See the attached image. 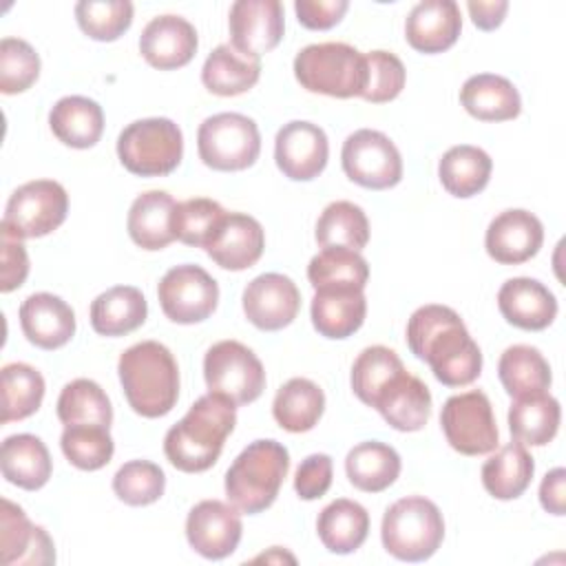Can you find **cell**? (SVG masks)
<instances>
[{"mask_svg":"<svg viewBox=\"0 0 566 566\" xmlns=\"http://www.w3.org/2000/svg\"><path fill=\"white\" fill-rule=\"evenodd\" d=\"M316 531L329 553L347 555L363 546L369 533V513L354 500L329 502L316 520Z\"/></svg>","mask_w":566,"mask_h":566,"instance_id":"cell-34","label":"cell"},{"mask_svg":"<svg viewBox=\"0 0 566 566\" xmlns=\"http://www.w3.org/2000/svg\"><path fill=\"white\" fill-rule=\"evenodd\" d=\"M66 460L82 471H97L113 458L115 442L106 427L99 424H69L60 438Z\"/></svg>","mask_w":566,"mask_h":566,"instance_id":"cell-45","label":"cell"},{"mask_svg":"<svg viewBox=\"0 0 566 566\" xmlns=\"http://www.w3.org/2000/svg\"><path fill=\"white\" fill-rule=\"evenodd\" d=\"M491 168L493 161L482 148L460 144L442 155L438 164V177L449 195L467 199L486 188L491 179Z\"/></svg>","mask_w":566,"mask_h":566,"instance_id":"cell-37","label":"cell"},{"mask_svg":"<svg viewBox=\"0 0 566 566\" xmlns=\"http://www.w3.org/2000/svg\"><path fill=\"white\" fill-rule=\"evenodd\" d=\"M380 537L385 551L396 559L424 562L442 544L444 520L431 500L409 495L385 511Z\"/></svg>","mask_w":566,"mask_h":566,"instance_id":"cell-6","label":"cell"},{"mask_svg":"<svg viewBox=\"0 0 566 566\" xmlns=\"http://www.w3.org/2000/svg\"><path fill=\"white\" fill-rule=\"evenodd\" d=\"M294 75L310 93L329 97H360L367 84L365 55L345 42H323L301 49Z\"/></svg>","mask_w":566,"mask_h":566,"instance_id":"cell-5","label":"cell"},{"mask_svg":"<svg viewBox=\"0 0 566 566\" xmlns=\"http://www.w3.org/2000/svg\"><path fill=\"white\" fill-rule=\"evenodd\" d=\"M285 20L279 0H237L230 7V44L261 57L283 38Z\"/></svg>","mask_w":566,"mask_h":566,"instance_id":"cell-17","label":"cell"},{"mask_svg":"<svg viewBox=\"0 0 566 566\" xmlns=\"http://www.w3.org/2000/svg\"><path fill=\"white\" fill-rule=\"evenodd\" d=\"M175 199L164 190L142 192L128 210L126 228L135 245L142 250H161L175 241L172 217Z\"/></svg>","mask_w":566,"mask_h":566,"instance_id":"cell-28","label":"cell"},{"mask_svg":"<svg viewBox=\"0 0 566 566\" xmlns=\"http://www.w3.org/2000/svg\"><path fill=\"white\" fill-rule=\"evenodd\" d=\"M234 407L228 398L210 391L197 398L164 438L168 462L184 473L208 471L219 460L223 442L237 424Z\"/></svg>","mask_w":566,"mask_h":566,"instance_id":"cell-2","label":"cell"},{"mask_svg":"<svg viewBox=\"0 0 566 566\" xmlns=\"http://www.w3.org/2000/svg\"><path fill=\"white\" fill-rule=\"evenodd\" d=\"M460 102L480 122L515 119L522 111V99L513 82L495 73L471 75L460 88Z\"/></svg>","mask_w":566,"mask_h":566,"instance_id":"cell-27","label":"cell"},{"mask_svg":"<svg viewBox=\"0 0 566 566\" xmlns=\"http://www.w3.org/2000/svg\"><path fill=\"white\" fill-rule=\"evenodd\" d=\"M345 473L358 491L380 493L400 475V455L385 442H360L347 453Z\"/></svg>","mask_w":566,"mask_h":566,"instance_id":"cell-36","label":"cell"},{"mask_svg":"<svg viewBox=\"0 0 566 566\" xmlns=\"http://www.w3.org/2000/svg\"><path fill=\"white\" fill-rule=\"evenodd\" d=\"M239 509L221 500H203L195 504L186 520L188 544L206 559H223L232 555L241 542Z\"/></svg>","mask_w":566,"mask_h":566,"instance_id":"cell-14","label":"cell"},{"mask_svg":"<svg viewBox=\"0 0 566 566\" xmlns=\"http://www.w3.org/2000/svg\"><path fill=\"white\" fill-rule=\"evenodd\" d=\"M117 157L137 177H164L181 164L184 135L168 117L137 119L119 133Z\"/></svg>","mask_w":566,"mask_h":566,"instance_id":"cell-7","label":"cell"},{"mask_svg":"<svg viewBox=\"0 0 566 566\" xmlns=\"http://www.w3.org/2000/svg\"><path fill=\"white\" fill-rule=\"evenodd\" d=\"M467 9L471 13V20L478 29L482 31H493L502 24L506 11H509V2L506 0H497V2H467Z\"/></svg>","mask_w":566,"mask_h":566,"instance_id":"cell-55","label":"cell"},{"mask_svg":"<svg viewBox=\"0 0 566 566\" xmlns=\"http://www.w3.org/2000/svg\"><path fill=\"white\" fill-rule=\"evenodd\" d=\"M146 314V298L133 285H115L91 303V325L99 336H126L144 325Z\"/></svg>","mask_w":566,"mask_h":566,"instance_id":"cell-32","label":"cell"},{"mask_svg":"<svg viewBox=\"0 0 566 566\" xmlns=\"http://www.w3.org/2000/svg\"><path fill=\"white\" fill-rule=\"evenodd\" d=\"M290 471V453L276 440L250 442L226 473L228 502L241 513L254 515L272 506Z\"/></svg>","mask_w":566,"mask_h":566,"instance_id":"cell-4","label":"cell"},{"mask_svg":"<svg viewBox=\"0 0 566 566\" xmlns=\"http://www.w3.org/2000/svg\"><path fill=\"white\" fill-rule=\"evenodd\" d=\"M497 307L502 316L526 332L546 329L557 316V301L553 292L537 279H509L497 292Z\"/></svg>","mask_w":566,"mask_h":566,"instance_id":"cell-25","label":"cell"},{"mask_svg":"<svg viewBox=\"0 0 566 566\" xmlns=\"http://www.w3.org/2000/svg\"><path fill=\"white\" fill-rule=\"evenodd\" d=\"M263 248L265 232L261 223L245 212H228L203 250L219 268L241 272L261 259Z\"/></svg>","mask_w":566,"mask_h":566,"instance_id":"cell-20","label":"cell"},{"mask_svg":"<svg viewBox=\"0 0 566 566\" xmlns=\"http://www.w3.org/2000/svg\"><path fill=\"white\" fill-rule=\"evenodd\" d=\"M345 175L369 190L394 188L402 179V159L396 144L380 130L352 133L340 150Z\"/></svg>","mask_w":566,"mask_h":566,"instance_id":"cell-12","label":"cell"},{"mask_svg":"<svg viewBox=\"0 0 566 566\" xmlns=\"http://www.w3.org/2000/svg\"><path fill=\"white\" fill-rule=\"evenodd\" d=\"M389 427L398 431H420L431 416L429 387L402 369L376 396L371 405Z\"/></svg>","mask_w":566,"mask_h":566,"instance_id":"cell-24","label":"cell"},{"mask_svg":"<svg viewBox=\"0 0 566 566\" xmlns=\"http://www.w3.org/2000/svg\"><path fill=\"white\" fill-rule=\"evenodd\" d=\"M349 9L347 0H296L294 11L298 22L312 31H327L340 22Z\"/></svg>","mask_w":566,"mask_h":566,"instance_id":"cell-53","label":"cell"},{"mask_svg":"<svg viewBox=\"0 0 566 566\" xmlns=\"http://www.w3.org/2000/svg\"><path fill=\"white\" fill-rule=\"evenodd\" d=\"M69 212V195L53 179H35L15 188L7 201L2 228L20 239H35L57 230Z\"/></svg>","mask_w":566,"mask_h":566,"instance_id":"cell-10","label":"cell"},{"mask_svg":"<svg viewBox=\"0 0 566 566\" xmlns=\"http://www.w3.org/2000/svg\"><path fill=\"white\" fill-rule=\"evenodd\" d=\"M2 228V226H0ZM2 234V272H0V292H11L20 287L29 274V256L24 243L9 228L0 230Z\"/></svg>","mask_w":566,"mask_h":566,"instance_id":"cell-52","label":"cell"},{"mask_svg":"<svg viewBox=\"0 0 566 566\" xmlns=\"http://www.w3.org/2000/svg\"><path fill=\"white\" fill-rule=\"evenodd\" d=\"M0 467L7 482L27 491L42 489L53 471L46 444L33 433H15L4 438Z\"/></svg>","mask_w":566,"mask_h":566,"instance_id":"cell-29","label":"cell"},{"mask_svg":"<svg viewBox=\"0 0 566 566\" xmlns=\"http://www.w3.org/2000/svg\"><path fill=\"white\" fill-rule=\"evenodd\" d=\"M75 20L88 38L113 42L128 31L133 4L128 0H80L75 4Z\"/></svg>","mask_w":566,"mask_h":566,"instance_id":"cell-46","label":"cell"},{"mask_svg":"<svg viewBox=\"0 0 566 566\" xmlns=\"http://www.w3.org/2000/svg\"><path fill=\"white\" fill-rule=\"evenodd\" d=\"M40 75V55L20 38H4L0 42V91L15 95L33 86Z\"/></svg>","mask_w":566,"mask_h":566,"instance_id":"cell-49","label":"cell"},{"mask_svg":"<svg viewBox=\"0 0 566 566\" xmlns=\"http://www.w3.org/2000/svg\"><path fill=\"white\" fill-rule=\"evenodd\" d=\"M203 378L210 394H219L232 405L254 402L265 389L261 360L239 340H219L206 352Z\"/></svg>","mask_w":566,"mask_h":566,"instance_id":"cell-9","label":"cell"},{"mask_svg":"<svg viewBox=\"0 0 566 566\" xmlns=\"http://www.w3.org/2000/svg\"><path fill=\"white\" fill-rule=\"evenodd\" d=\"M462 31L460 7L453 0L418 2L405 22V38L420 53H442L455 44Z\"/></svg>","mask_w":566,"mask_h":566,"instance_id":"cell-22","label":"cell"},{"mask_svg":"<svg viewBox=\"0 0 566 566\" xmlns=\"http://www.w3.org/2000/svg\"><path fill=\"white\" fill-rule=\"evenodd\" d=\"M329 157L327 135L321 126L303 119L285 124L274 139V159L279 170L292 181L318 177Z\"/></svg>","mask_w":566,"mask_h":566,"instance_id":"cell-15","label":"cell"},{"mask_svg":"<svg viewBox=\"0 0 566 566\" xmlns=\"http://www.w3.org/2000/svg\"><path fill=\"white\" fill-rule=\"evenodd\" d=\"M49 126L62 144L71 148H91L104 133V113L95 99L66 95L51 108Z\"/></svg>","mask_w":566,"mask_h":566,"instance_id":"cell-31","label":"cell"},{"mask_svg":"<svg viewBox=\"0 0 566 566\" xmlns=\"http://www.w3.org/2000/svg\"><path fill=\"white\" fill-rule=\"evenodd\" d=\"M197 31L181 15H157L139 35V53L144 60L159 69L172 71L186 66L197 53Z\"/></svg>","mask_w":566,"mask_h":566,"instance_id":"cell-21","label":"cell"},{"mask_svg":"<svg viewBox=\"0 0 566 566\" xmlns=\"http://www.w3.org/2000/svg\"><path fill=\"white\" fill-rule=\"evenodd\" d=\"M539 502L553 515L566 513V469L548 471L539 484Z\"/></svg>","mask_w":566,"mask_h":566,"instance_id":"cell-54","label":"cell"},{"mask_svg":"<svg viewBox=\"0 0 566 566\" xmlns=\"http://www.w3.org/2000/svg\"><path fill=\"white\" fill-rule=\"evenodd\" d=\"M559 402L548 391L520 396L509 407L511 436L531 447L548 444L559 429Z\"/></svg>","mask_w":566,"mask_h":566,"instance_id":"cell-35","label":"cell"},{"mask_svg":"<svg viewBox=\"0 0 566 566\" xmlns=\"http://www.w3.org/2000/svg\"><path fill=\"white\" fill-rule=\"evenodd\" d=\"M407 345L447 387L471 385L482 371V352L460 314L447 305H422L407 323Z\"/></svg>","mask_w":566,"mask_h":566,"instance_id":"cell-1","label":"cell"},{"mask_svg":"<svg viewBox=\"0 0 566 566\" xmlns=\"http://www.w3.org/2000/svg\"><path fill=\"white\" fill-rule=\"evenodd\" d=\"M0 562L4 566H40L55 562L49 533L33 524L11 500L0 502Z\"/></svg>","mask_w":566,"mask_h":566,"instance_id":"cell-18","label":"cell"},{"mask_svg":"<svg viewBox=\"0 0 566 566\" xmlns=\"http://www.w3.org/2000/svg\"><path fill=\"white\" fill-rule=\"evenodd\" d=\"M533 473V455L522 442L513 440L482 464V484L495 500H515L528 489Z\"/></svg>","mask_w":566,"mask_h":566,"instance_id":"cell-33","label":"cell"},{"mask_svg":"<svg viewBox=\"0 0 566 566\" xmlns=\"http://www.w3.org/2000/svg\"><path fill=\"white\" fill-rule=\"evenodd\" d=\"M334 464L327 453H312L307 455L294 475V491L301 500H318L332 486Z\"/></svg>","mask_w":566,"mask_h":566,"instance_id":"cell-51","label":"cell"},{"mask_svg":"<svg viewBox=\"0 0 566 566\" xmlns=\"http://www.w3.org/2000/svg\"><path fill=\"white\" fill-rule=\"evenodd\" d=\"M447 442L462 455H484L497 447V424L491 400L484 391L471 389L447 398L440 411Z\"/></svg>","mask_w":566,"mask_h":566,"instance_id":"cell-11","label":"cell"},{"mask_svg":"<svg viewBox=\"0 0 566 566\" xmlns=\"http://www.w3.org/2000/svg\"><path fill=\"white\" fill-rule=\"evenodd\" d=\"M261 77V57L237 51L232 44H219L203 62V86L221 97L250 91Z\"/></svg>","mask_w":566,"mask_h":566,"instance_id":"cell-30","label":"cell"},{"mask_svg":"<svg viewBox=\"0 0 566 566\" xmlns=\"http://www.w3.org/2000/svg\"><path fill=\"white\" fill-rule=\"evenodd\" d=\"M57 418L69 424H99L111 429L113 407L106 391L88 378H75L60 391Z\"/></svg>","mask_w":566,"mask_h":566,"instance_id":"cell-41","label":"cell"},{"mask_svg":"<svg viewBox=\"0 0 566 566\" xmlns=\"http://www.w3.org/2000/svg\"><path fill=\"white\" fill-rule=\"evenodd\" d=\"M307 279L318 287H360L369 279V265L360 252L349 248H323L307 265Z\"/></svg>","mask_w":566,"mask_h":566,"instance_id":"cell-43","label":"cell"},{"mask_svg":"<svg viewBox=\"0 0 566 566\" xmlns=\"http://www.w3.org/2000/svg\"><path fill=\"white\" fill-rule=\"evenodd\" d=\"M325 409L323 389L310 378H290L274 396L272 416L290 433H305L316 427Z\"/></svg>","mask_w":566,"mask_h":566,"instance_id":"cell-38","label":"cell"},{"mask_svg":"<svg viewBox=\"0 0 566 566\" xmlns=\"http://www.w3.org/2000/svg\"><path fill=\"white\" fill-rule=\"evenodd\" d=\"M124 396L144 418L166 416L179 398V367L170 349L157 340H142L117 360Z\"/></svg>","mask_w":566,"mask_h":566,"instance_id":"cell-3","label":"cell"},{"mask_svg":"<svg viewBox=\"0 0 566 566\" xmlns=\"http://www.w3.org/2000/svg\"><path fill=\"white\" fill-rule=\"evenodd\" d=\"M157 296L164 314L172 323L192 325L206 321L217 310L219 285L203 268L184 263L161 276Z\"/></svg>","mask_w":566,"mask_h":566,"instance_id":"cell-13","label":"cell"},{"mask_svg":"<svg viewBox=\"0 0 566 566\" xmlns=\"http://www.w3.org/2000/svg\"><path fill=\"white\" fill-rule=\"evenodd\" d=\"M201 161L221 172L250 168L261 153V133L252 117L241 113H217L197 130Z\"/></svg>","mask_w":566,"mask_h":566,"instance_id":"cell-8","label":"cell"},{"mask_svg":"<svg viewBox=\"0 0 566 566\" xmlns=\"http://www.w3.org/2000/svg\"><path fill=\"white\" fill-rule=\"evenodd\" d=\"M497 376L506 394L513 398L546 391L553 380L548 360L531 345L506 347L497 363Z\"/></svg>","mask_w":566,"mask_h":566,"instance_id":"cell-39","label":"cell"},{"mask_svg":"<svg viewBox=\"0 0 566 566\" xmlns=\"http://www.w3.org/2000/svg\"><path fill=\"white\" fill-rule=\"evenodd\" d=\"M166 475L150 460H130L113 475L115 495L128 506H146L164 495Z\"/></svg>","mask_w":566,"mask_h":566,"instance_id":"cell-47","label":"cell"},{"mask_svg":"<svg viewBox=\"0 0 566 566\" xmlns=\"http://www.w3.org/2000/svg\"><path fill=\"white\" fill-rule=\"evenodd\" d=\"M20 325L27 340L40 349H57L75 334V312L55 294L38 292L20 305Z\"/></svg>","mask_w":566,"mask_h":566,"instance_id":"cell-23","label":"cell"},{"mask_svg":"<svg viewBox=\"0 0 566 566\" xmlns=\"http://www.w3.org/2000/svg\"><path fill=\"white\" fill-rule=\"evenodd\" d=\"M367 301L360 287H318L312 298V325L325 338H347L360 329Z\"/></svg>","mask_w":566,"mask_h":566,"instance_id":"cell-26","label":"cell"},{"mask_svg":"<svg viewBox=\"0 0 566 566\" xmlns=\"http://www.w3.org/2000/svg\"><path fill=\"white\" fill-rule=\"evenodd\" d=\"M369 241V221L360 206L352 201L329 203L316 221V243L321 248H349L360 252Z\"/></svg>","mask_w":566,"mask_h":566,"instance_id":"cell-42","label":"cell"},{"mask_svg":"<svg viewBox=\"0 0 566 566\" xmlns=\"http://www.w3.org/2000/svg\"><path fill=\"white\" fill-rule=\"evenodd\" d=\"M405 369L398 354L385 345L365 347L352 367V389L360 402L374 405L380 389Z\"/></svg>","mask_w":566,"mask_h":566,"instance_id":"cell-44","label":"cell"},{"mask_svg":"<svg viewBox=\"0 0 566 566\" xmlns=\"http://www.w3.org/2000/svg\"><path fill=\"white\" fill-rule=\"evenodd\" d=\"M298 310L301 292L285 274H259L243 290V312L248 321L263 332L287 327L296 318Z\"/></svg>","mask_w":566,"mask_h":566,"instance_id":"cell-16","label":"cell"},{"mask_svg":"<svg viewBox=\"0 0 566 566\" xmlns=\"http://www.w3.org/2000/svg\"><path fill=\"white\" fill-rule=\"evenodd\" d=\"M2 387V411L0 422L9 424L13 420H24L33 416L44 398L42 374L27 363H9L0 371Z\"/></svg>","mask_w":566,"mask_h":566,"instance_id":"cell-40","label":"cell"},{"mask_svg":"<svg viewBox=\"0 0 566 566\" xmlns=\"http://www.w3.org/2000/svg\"><path fill=\"white\" fill-rule=\"evenodd\" d=\"M544 241L542 221L522 208L500 212L486 228L484 245L493 261L517 265L535 256Z\"/></svg>","mask_w":566,"mask_h":566,"instance_id":"cell-19","label":"cell"},{"mask_svg":"<svg viewBox=\"0 0 566 566\" xmlns=\"http://www.w3.org/2000/svg\"><path fill=\"white\" fill-rule=\"evenodd\" d=\"M365 64H367V84L360 97L371 104H385L396 99L405 88V80H407V71L400 57H396L389 51H371V53H365Z\"/></svg>","mask_w":566,"mask_h":566,"instance_id":"cell-50","label":"cell"},{"mask_svg":"<svg viewBox=\"0 0 566 566\" xmlns=\"http://www.w3.org/2000/svg\"><path fill=\"white\" fill-rule=\"evenodd\" d=\"M226 214L228 212L214 199L197 197V199L181 201L177 203L175 217H172L175 239H179L186 245L206 248Z\"/></svg>","mask_w":566,"mask_h":566,"instance_id":"cell-48","label":"cell"}]
</instances>
